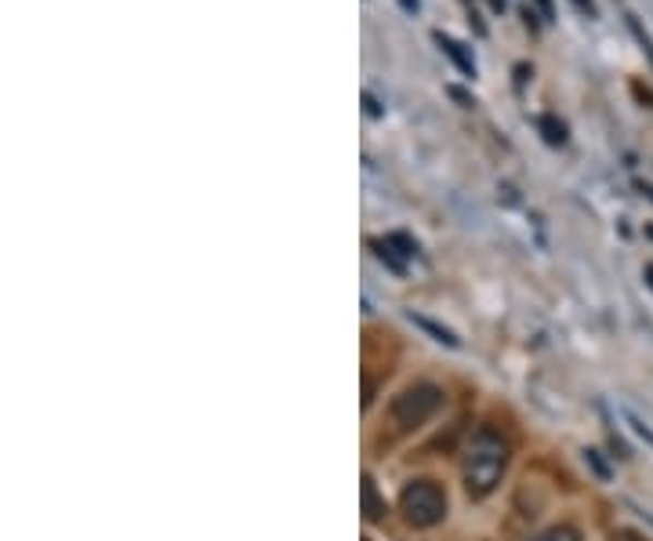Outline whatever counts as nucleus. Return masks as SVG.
Segmentation results:
<instances>
[{
  "mask_svg": "<svg viewBox=\"0 0 653 541\" xmlns=\"http://www.w3.org/2000/svg\"><path fill=\"white\" fill-rule=\"evenodd\" d=\"M509 439L494 430H476L468 439L465 455H461V480H465L468 498H487V494L498 491V483L509 469Z\"/></svg>",
  "mask_w": 653,
  "mask_h": 541,
  "instance_id": "1",
  "label": "nucleus"
},
{
  "mask_svg": "<svg viewBox=\"0 0 653 541\" xmlns=\"http://www.w3.org/2000/svg\"><path fill=\"white\" fill-rule=\"evenodd\" d=\"M400 513L411 527H436L447 516V491L436 480H414L400 494Z\"/></svg>",
  "mask_w": 653,
  "mask_h": 541,
  "instance_id": "2",
  "label": "nucleus"
},
{
  "mask_svg": "<svg viewBox=\"0 0 653 541\" xmlns=\"http://www.w3.org/2000/svg\"><path fill=\"white\" fill-rule=\"evenodd\" d=\"M439 408H443V389L432 386V381H422V386L403 389L400 397L392 400V425H396L400 433H411L429 422Z\"/></svg>",
  "mask_w": 653,
  "mask_h": 541,
  "instance_id": "3",
  "label": "nucleus"
},
{
  "mask_svg": "<svg viewBox=\"0 0 653 541\" xmlns=\"http://www.w3.org/2000/svg\"><path fill=\"white\" fill-rule=\"evenodd\" d=\"M359 491H364V520H370V524L381 520L389 509H385V502L378 498V487H375V480H370L367 472H364V487H359Z\"/></svg>",
  "mask_w": 653,
  "mask_h": 541,
  "instance_id": "4",
  "label": "nucleus"
},
{
  "mask_svg": "<svg viewBox=\"0 0 653 541\" xmlns=\"http://www.w3.org/2000/svg\"><path fill=\"white\" fill-rule=\"evenodd\" d=\"M436 40H439V48H443V51L450 55V59H454V62L461 66V70H465V73H468V77H472V73H476V66H472V59H468V55H461V44H458V40H450V37H443V33H439V37H436Z\"/></svg>",
  "mask_w": 653,
  "mask_h": 541,
  "instance_id": "5",
  "label": "nucleus"
},
{
  "mask_svg": "<svg viewBox=\"0 0 653 541\" xmlns=\"http://www.w3.org/2000/svg\"><path fill=\"white\" fill-rule=\"evenodd\" d=\"M411 320H414V324H418V327H422V331H429V334L436 338V342H443V345H458V338H454V334H450V331H447V327H439V324H432V320H425V317H414V313H411Z\"/></svg>",
  "mask_w": 653,
  "mask_h": 541,
  "instance_id": "6",
  "label": "nucleus"
},
{
  "mask_svg": "<svg viewBox=\"0 0 653 541\" xmlns=\"http://www.w3.org/2000/svg\"><path fill=\"white\" fill-rule=\"evenodd\" d=\"M537 541H581V531H578V527H570V524H556V527H548V531Z\"/></svg>",
  "mask_w": 653,
  "mask_h": 541,
  "instance_id": "7",
  "label": "nucleus"
},
{
  "mask_svg": "<svg viewBox=\"0 0 653 541\" xmlns=\"http://www.w3.org/2000/svg\"><path fill=\"white\" fill-rule=\"evenodd\" d=\"M625 419H628V425H632V430H636V433H639V436H643V439H646V444L653 447V430H650V425H646V422H639V419H636V414H632V411H628V414H625Z\"/></svg>",
  "mask_w": 653,
  "mask_h": 541,
  "instance_id": "8",
  "label": "nucleus"
},
{
  "mask_svg": "<svg viewBox=\"0 0 653 541\" xmlns=\"http://www.w3.org/2000/svg\"><path fill=\"white\" fill-rule=\"evenodd\" d=\"M584 458H589V466L595 469V472H599V477L606 480V477H610V469H606L603 466V458H599V450H584Z\"/></svg>",
  "mask_w": 653,
  "mask_h": 541,
  "instance_id": "9",
  "label": "nucleus"
},
{
  "mask_svg": "<svg viewBox=\"0 0 653 541\" xmlns=\"http://www.w3.org/2000/svg\"><path fill=\"white\" fill-rule=\"evenodd\" d=\"M610 541H646L643 534H636V531H628V527H621V531H614Z\"/></svg>",
  "mask_w": 653,
  "mask_h": 541,
  "instance_id": "10",
  "label": "nucleus"
},
{
  "mask_svg": "<svg viewBox=\"0 0 653 541\" xmlns=\"http://www.w3.org/2000/svg\"><path fill=\"white\" fill-rule=\"evenodd\" d=\"M573 4H578L581 11H589V15H592V11H595V4H592V0H573Z\"/></svg>",
  "mask_w": 653,
  "mask_h": 541,
  "instance_id": "11",
  "label": "nucleus"
},
{
  "mask_svg": "<svg viewBox=\"0 0 653 541\" xmlns=\"http://www.w3.org/2000/svg\"><path fill=\"white\" fill-rule=\"evenodd\" d=\"M400 4L407 8V11H414V8H418V0H400Z\"/></svg>",
  "mask_w": 653,
  "mask_h": 541,
  "instance_id": "12",
  "label": "nucleus"
},
{
  "mask_svg": "<svg viewBox=\"0 0 653 541\" xmlns=\"http://www.w3.org/2000/svg\"><path fill=\"white\" fill-rule=\"evenodd\" d=\"M646 277H650V287H653V266L646 269Z\"/></svg>",
  "mask_w": 653,
  "mask_h": 541,
  "instance_id": "13",
  "label": "nucleus"
}]
</instances>
